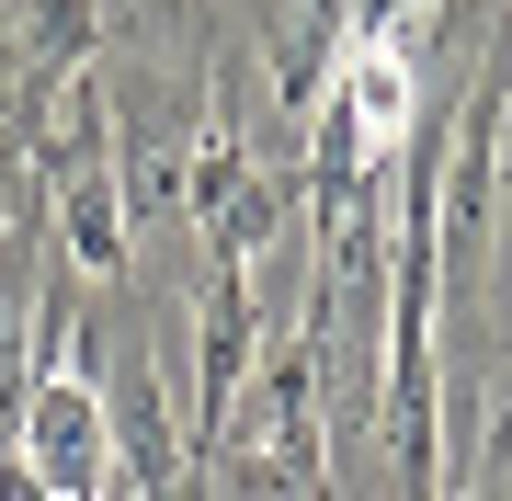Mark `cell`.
Returning <instances> with one entry per match:
<instances>
[{
  "instance_id": "obj_1",
  "label": "cell",
  "mask_w": 512,
  "mask_h": 501,
  "mask_svg": "<svg viewBox=\"0 0 512 501\" xmlns=\"http://www.w3.org/2000/svg\"><path fill=\"white\" fill-rule=\"evenodd\" d=\"M92 57H103V0H0V126L35 149V126Z\"/></svg>"
},
{
  "instance_id": "obj_2",
  "label": "cell",
  "mask_w": 512,
  "mask_h": 501,
  "mask_svg": "<svg viewBox=\"0 0 512 501\" xmlns=\"http://www.w3.org/2000/svg\"><path fill=\"white\" fill-rule=\"evenodd\" d=\"M262 274H239V262H205L194 274V422H183V445L194 456H217V433H228V410L239 388H251V365H262Z\"/></svg>"
},
{
  "instance_id": "obj_3",
  "label": "cell",
  "mask_w": 512,
  "mask_h": 501,
  "mask_svg": "<svg viewBox=\"0 0 512 501\" xmlns=\"http://www.w3.org/2000/svg\"><path fill=\"white\" fill-rule=\"evenodd\" d=\"M12 456L35 467L46 501H103L114 490V433H103V388L92 376H35L12 410Z\"/></svg>"
},
{
  "instance_id": "obj_4",
  "label": "cell",
  "mask_w": 512,
  "mask_h": 501,
  "mask_svg": "<svg viewBox=\"0 0 512 501\" xmlns=\"http://www.w3.org/2000/svg\"><path fill=\"white\" fill-rule=\"evenodd\" d=\"M23 194H35V160H23V137L0 126V228H12V205H23Z\"/></svg>"
},
{
  "instance_id": "obj_5",
  "label": "cell",
  "mask_w": 512,
  "mask_h": 501,
  "mask_svg": "<svg viewBox=\"0 0 512 501\" xmlns=\"http://www.w3.org/2000/svg\"><path fill=\"white\" fill-rule=\"evenodd\" d=\"M444 501H512V479H456Z\"/></svg>"
}]
</instances>
